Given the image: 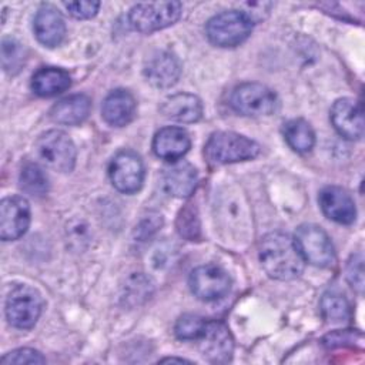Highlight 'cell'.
I'll return each instance as SVG.
<instances>
[{
  "label": "cell",
  "instance_id": "1",
  "mask_svg": "<svg viewBox=\"0 0 365 365\" xmlns=\"http://www.w3.org/2000/svg\"><path fill=\"white\" fill-rule=\"evenodd\" d=\"M259 261L264 271L271 278L279 281L299 277L305 262L294 240L279 231L268 232L262 237L259 242Z\"/></svg>",
  "mask_w": 365,
  "mask_h": 365
},
{
  "label": "cell",
  "instance_id": "2",
  "mask_svg": "<svg viewBox=\"0 0 365 365\" xmlns=\"http://www.w3.org/2000/svg\"><path fill=\"white\" fill-rule=\"evenodd\" d=\"M205 157L215 164H231L252 160L259 154V145L232 131H217L205 144Z\"/></svg>",
  "mask_w": 365,
  "mask_h": 365
},
{
  "label": "cell",
  "instance_id": "3",
  "mask_svg": "<svg viewBox=\"0 0 365 365\" xmlns=\"http://www.w3.org/2000/svg\"><path fill=\"white\" fill-rule=\"evenodd\" d=\"M38 160L48 168L58 173H70L76 164V147L71 138L60 130L43 133L36 144Z\"/></svg>",
  "mask_w": 365,
  "mask_h": 365
},
{
  "label": "cell",
  "instance_id": "4",
  "mask_svg": "<svg viewBox=\"0 0 365 365\" xmlns=\"http://www.w3.org/2000/svg\"><path fill=\"white\" fill-rule=\"evenodd\" d=\"M252 21L241 10H228L215 14L207 23L208 40L220 47H235L250 36Z\"/></svg>",
  "mask_w": 365,
  "mask_h": 365
},
{
  "label": "cell",
  "instance_id": "5",
  "mask_svg": "<svg viewBox=\"0 0 365 365\" xmlns=\"http://www.w3.org/2000/svg\"><path fill=\"white\" fill-rule=\"evenodd\" d=\"M180 1L138 3L131 7L128 21L140 33H153L174 24L181 16Z\"/></svg>",
  "mask_w": 365,
  "mask_h": 365
},
{
  "label": "cell",
  "instance_id": "6",
  "mask_svg": "<svg viewBox=\"0 0 365 365\" xmlns=\"http://www.w3.org/2000/svg\"><path fill=\"white\" fill-rule=\"evenodd\" d=\"M43 309L40 292L30 285H16L6 299V318L20 329H29L36 325Z\"/></svg>",
  "mask_w": 365,
  "mask_h": 365
},
{
  "label": "cell",
  "instance_id": "7",
  "mask_svg": "<svg viewBox=\"0 0 365 365\" xmlns=\"http://www.w3.org/2000/svg\"><path fill=\"white\" fill-rule=\"evenodd\" d=\"M294 242L304 261L327 268L335 262V251L328 234L315 224H302L295 231Z\"/></svg>",
  "mask_w": 365,
  "mask_h": 365
},
{
  "label": "cell",
  "instance_id": "8",
  "mask_svg": "<svg viewBox=\"0 0 365 365\" xmlns=\"http://www.w3.org/2000/svg\"><path fill=\"white\" fill-rule=\"evenodd\" d=\"M231 107L244 115H268L275 111L278 100L272 90L259 83L237 86L230 97Z\"/></svg>",
  "mask_w": 365,
  "mask_h": 365
},
{
  "label": "cell",
  "instance_id": "9",
  "mask_svg": "<svg viewBox=\"0 0 365 365\" xmlns=\"http://www.w3.org/2000/svg\"><path fill=\"white\" fill-rule=\"evenodd\" d=\"M108 174L113 185L125 194L138 191L144 181V164L138 154L130 150L120 151L110 163Z\"/></svg>",
  "mask_w": 365,
  "mask_h": 365
},
{
  "label": "cell",
  "instance_id": "10",
  "mask_svg": "<svg viewBox=\"0 0 365 365\" xmlns=\"http://www.w3.org/2000/svg\"><path fill=\"white\" fill-rule=\"evenodd\" d=\"M231 287L228 274L212 264L195 268L190 275V288L192 294L202 301H215L222 298Z\"/></svg>",
  "mask_w": 365,
  "mask_h": 365
},
{
  "label": "cell",
  "instance_id": "11",
  "mask_svg": "<svg viewBox=\"0 0 365 365\" xmlns=\"http://www.w3.org/2000/svg\"><path fill=\"white\" fill-rule=\"evenodd\" d=\"M198 346L202 355L217 364L228 362L232 356L234 341L230 329L220 321H205L201 335L198 336Z\"/></svg>",
  "mask_w": 365,
  "mask_h": 365
},
{
  "label": "cell",
  "instance_id": "12",
  "mask_svg": "<svg viewBox=\"0 0 365 365\" xmlns=\"http://www.w3.org/2000/svg\"><path fill=\"white\" fill-rule=\"evenodd\" d=\"M30 225V205L26 198L13 195L0 204V238L11 241L20 238Z\"/></svg>",
  "mask_w": 365,
  "mask_h": 365
},
{
  "label": "cell",
  "instance_id": "13",
  "mask_svg": "<svg viewBox=\"0 0 365 365\" xmlns=\"http://www.w3.org/2000/svg\"><path fill=\"white\" fill-rule=\"evenodd\" d=\"M331 121L335 130L348 140H359L364 134L361 104L354 98H339L331 108Z\"/></svg>",
  "mask_w": 365,
  "mask_h": 365
},
{
  "label": "cell",
  "instance_id": "14",
  "mask_svg": "<svg viewBox=\"0 0 365 365\" xmlns=\"http://www.w3.org/2000/svg\"><path fill=\"white\" fill-rule=\"evenodd\" d=\"M322 212L338 224H352L356 218V208L349 192L336 185H328L319 192Z\"/></svg>",
  "mask_w": 365,
  "mask_h": 365
},
{
  "label": "cell",
  "instance_id": "15",
  "mask_svg": "<svg viewBox=\"0 0 365 365\" xmlns=\"http://www.w3.org/2000/svg\"><path fill=\"white\" fill-rule=\"evenodd\" d=\"M33 30L36 38L46 47L58 46L66 34V24L58 10L51 4H43L34 16Z\"/></svg>",
  "mask_w": 365,
  "mask_h": 365
},
{
  "label": "cell",
  "instance_id": "16",
  "mask_svg": "<svg viewBox=\"0 0 365 365\" xmlns=\"http://www.w3.org/2000/svg\"><path fill=\"white\" fill-rule=\"evenodd\" d=\"M147 81L158 88H168L180 77V64L177 58L167 51H155L144 64Z\"/></svg>",
  "mask_w": 365,
  "mask_h": 365
},
{
  "label": "cell",
  "instance_id": "17",
  "mask_svg": "<svg viewBox=\"0 0 365 365\" xmlns=\"http://www.w3.org/2000/svg\"><path fill=\"white\" fill-rule=\"evenodd\" d=\"M191 147L188 133L181 127H164L155 133L153 150L157 157L167 161H177Z\"/></svg>",
  "mask_w": 365,
  "mask_h": 365
},
{
  "label": "cell",
  "instance_id": "18",
  "mask_svg": "<svg viewBox=\"0 0 365 365\" xmlns=\"http://www.w3.org/2000/svg\"><path fill=\"white\" fill-rule=\"evenodd\" d=\"M163 185L168 194L177 198L190 197L197 185V171L188 161H173L163 171Z\"/></svg>",
  "mask_w": 365,
  "mask_h": 365
},
{
  "label": "cell",
  "instance_id": "19",
  "mask_svg": "<svg viewBox=\"0 0 365 365\" xmlns=\"http://www.w3.org/2000/svg\"><path fill=\"white\" fill-rule=\"evenodd\" d=\"M135 108V98L130 91L114 90L106 97L101 113L106 123L114 127H123L134 118Z\"/></svg>",
  "mask_w": 365,
  "mask_h": 365
},
{
  "label": "cell",
  "instance_id": "20",
  "mask_svg": "<svg viewBox=\"0 0 365 365\" xmlns=\"http://www.w3.org/2000/svg\"><path fill=\"white\" fill-rule=\"evenodd\" d=\"M160 110L165 118L178 123H195L202 115V104L200 98L187 93H178L167 97Z\"/></svg>",
  "mask_w": 365,
  "mask_h": 365
},
{
  "label": "cell",
  "instance_id": "21",
  "mask_svg": "<svg viewBox=\"0 0 365 365\" xmlns=\"http://www.w3.org/2000/svg\"><path fill=\"white\" fill-rule=\"evenodd\" d=\"M90 108L91 101L87 96L74 94L57 101L50 110V117L54 123L76 125L88 117Z\"/></svg>",
  "mask_w": 365,
  "mask_h": 365
},
{
  "label": "cell",
  "instance_id": "22",
  "mask_svg": "<svg viewBox=\"0 0 365 365\" xmlns=\"http://www.w3.org/2000/svg\"><path fill=\"white\" fill-rule=\"evenodd\" d=\"M71 84L68 73L57 67H43L31 78V88L40 97H53L66 91Z\"/></svg>",
  "mask_w": 365,
  "mask_h": 365
},
{
  "label": "cell",
  "instance_id": "23",
  "mask_svg": "<svg viewBox=\"0 0 365 365\" xmlns=\"http://www.w3.org/2000/svg\"><path fill=\"white\" fill-rule=\"evenodd\" d=\"M284 137L288 145L297 153H308L315 144V134L309 123L294 118L284 124Z\"/></svg>",
  "mask_w": 365,
  "mask_h": 365
},
{
  "label": "cell",
  "instance_id": "24",
  "mask_svg": "<svg viewBox=\"0 0 365 365\" xmlns=\"http://www.w3.org/2000/svg\"><path fill=\"white\" fill-rule=\"evenodd\" d=\"M321 311L324 318L331 324H341L349 318V302L348 299L334 291L325 292L321 298Z\"/></svg>",
  "mask_w": 365,
  "mask_h": 365
},
{
  "label": "cell",
  "instance_id": "25",
  "mask_svg": "<svg viewBox=\"0 0 365 365\" xmlns=\"http://www.w3.org/2000/svg\"><path fill=\"white\" fill-rule=\"evenodd\" d=\"M20 187L33 197H41L48 191V178L37 164L29 163L21 168Z\"/></svg>",
  "mask_w": 365,
  "mask_h": 365
},
{
  "label": "cell",
  "instance_id": "26",
  "mask_svg": "<svg viewBox=\"0 0 365 365\" xmlns=\"http://www.w3.org/2000/svg\"><path fill=\"white\" fill-rule=\"evenodd\" d=\"M24 48L21 47V44L13 38H4L1 41V63H3V68L7 73H17L21 66L24 64Z\"/></svg>",
  "mask_w": 365,
  "mask_h": 365
},
{
  "label": "cell",
  "instance_id": "27",
  "mask_svg": "<svg viewBox=\"0 0 365 365\" xmlns=\"http://www.w3.org/2000/svg\"><path fill=\"white\" fill-rule=\"evenodd\" d=\"M204 318L194 315V314H185L182 317L178 318V321L175 322V335L180 339H185V341H194L198 339V336L202 332V328L205 325Z\"/></svg>",
  "mask_w": 365,
  "mask_h": 365
},
{
  "label": "cell",
  "instance_id": "28",
  "mask_svg": "<svg viewBox=\"0 0 365 365\" xmlns=\"http://www.w3.org/2000/svg\"><path fill=\"white\" fill-rule=\"evenodd\" d=\"M194 211L195 208H192L191 204H188V207L180 211V215L177 220L178 232L191 241L200 237V221L197 214H194Z\"/></svg>",
  "mask_w": 365,
  "mask_h": 365
},
{
  "label": "cell",
  "instance_id": "29",
  "mask_svg": "<svg viewBox=\"0 0 365 365\" xmlns=\"http://www.w3.org/2000/svg\"><path fill=\"white\" fill-rule=\"evenodd\" d=\"M44 362H46V358L38 351L30 349V348L14 349L1 358V364L21 365V364H44Z\"/></svg>",
  "mask_w": 365,
  "mask_h": 365
},
{
  "label": "cell",
  "instance_id": "30",
  "mask_svg": "<svg viewBox=\"0 0 365 365\" xmlns=\"http://www.w3.org/2000/svg\"><path fill=\"white\" fill-rule=\"evenodd\" d=\"M346 278L349 284L358 289L362 291L364 287V267H362V255L355 254L351 257V259L346 264Z\"/></svg>",
  "mask_w": 365,
  "mask_h": 365
},
{
  "label": "cell",
  "instance_id": "31",
  "mask_svg": "<svg viewBox=\"0 0 365 365\" xmlns=\"http://www.w3.org/2000/svg\"><path fill=\"white\" fill-rule=\"evenodd\" d=\"M64 7L76 19H90L97 14L100 1H68Z\"/></svg>",
  "mask_w": 365,
  "mask_h": 365
},
{
  "label": "cell",
  "instance_id": "32",
  "mask_svg": "<svg viewBox=\"0 0 365 365\" xmlns=\"http://www.w3.org/2000/svg\"><path fill=\"white\" fill-rule=\"evenodd\" d=\"M355 341V335L351 331H335L324 338V345L328 348L342 346Z\"/></svg>",
  "mask_w": 365,
  "mask_h": 365
},
{
  "label": "cell",
  "instance_id": "33",
  "mask_svg": "<svg viewBox=\"0 0 365 365\" xmlns=\"http://www.w3.org/2000/svg\"><path fill=\"white\" fill-rule=\"evenodd\" d=\"M163 224V220H161V215L158 214H154V215H148L147 218H144L141 221V224L137 227V234L143 238L145 237H150L153 232H155Z\"/></svg>",
  "mask_w": 365,
  "mask_h": 365
},
{
  "label": "cell",
  "instance_id": "34",
  "mask_svg": "<svg viewBox=\"0 0 365 365\" xmlns=\"http://www.w3.org/2000/svg\"><path fill=\"white\" fill-rule=\"evenodd\" d=\"M161 362H188V361L181 358H165V359H161Z\"/></svg>",
  "mask_w": 365,
  "mask_h": 365
}]
</instances>
